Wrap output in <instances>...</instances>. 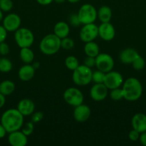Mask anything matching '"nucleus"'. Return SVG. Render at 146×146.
<instances>
[{
	"label": "nucleus",
	"instance_id": "f257e3e1",
	"mask_svg": "<svg viewBox=\"0 0 146 146\" xmlns=\"http://www.w3.org/2000/svg\"><path fill=\"white\" fill-rule=\"evenodd\" d=\"M24 115L17 108H9L2 113L0 123L7 133L21 130L24 124Z\"/></svg>",
	"mask_w": 146,
	"mask_h": 146
},
{
	"label": "nucleus",
	"instance_id": "f03ea898",
	"mask_svg": "<svg viewBox=\"0 0 146 146\" xmlns=\"http://www.w3.org/2000/svg\"><path fill=\"white\" fill-rule=\"evenodd\" d=\"M122 89L124 94V98L130 102L137 101L143 94V86L140 81L134 77L127 78L123 82Z\"/></svg>",
	"mask_w": 146,
	"mask_h": 146
},
{
	"label": "nucleus",
	"instance_id": "7ed1b4c3",
	"mask_svg": "<svg viewBox=\"0 0 146 146\" xmlns=\"http://www.w3.org/2000/svg\"><path fill=\"white\" fill-rule=\"evenodd\" d=\"M61 48V39L54 34H47L42 38L40 49L45 55H54Z\"/></svg>",
	"mask_w": 146,
	"mask_h": 146
},
{
	"label": "nucleus",
	"instance_id": "20e7f679",
	"mask_svg": "<svg viewBox=\"0 0 146 146\" xmlns=\"http://www.w3.org/2000/svg\"><path fill=\"white\" fill-rule=\"evenodd\" d=\"M92 71L85 65H79L76 69L73 71L72 81L79 86H87L92 81Z\"/></svg>",
	"mask_w": 146,
	"mask_h": 146
},
{
	"label": "nucleus",
	"instance_id": "39448f33",
	"mask_svg": "<svg viewBox=\"0 0 146 146\" xmlns=\"http://www.w3.org/2000/svg\"><path fill=\"white\" fill-rule=\"evenodd\" d=\"M14 39L20 48L31 47L34 41V36L32 31L27 28L20 27L14 33Z\"/></svg>",
	"mask_w": 146,
	"mask_h": 146
},
{
	"label": "nucleus",
	"instance_id": "423d86ee",
	"mask_svg": "<svg viewBox=\"0 0 146 146\" xmlns=\"http://www.w3.org/2000/svg\"><path fill=\"white\" fill-rule=\"evenodd\" d=\"M79 19L82 24H87L94 23L97 18V11L93 5L90 4H84L81 6L77 12Z\"/></svg>",
	"mask_w": 146,
	"mask_h": 146
},
{
	"label": "nucleus",
	"instance_id": "0eeeda50",
	"mask_svg": "<svg viewBox=\"0 0 146 146\" xmlns=\"http://www.w3.org/2000/svg\"><path fill=\"white\" fill-rule=\"evenodd\" d=\"M63 98L67 104L71 106L76 107L83 104L84 96L80 89L74 87H70L64 91Z\"/></svg>",
	"mask_w": 146,
	"mask_h": 146
},
{
	"label": "nucleus",
	"instance_id": "6e6552de",
	"mask_svg": "<svg viewBox=\"0 0 146 146\" xmlns=\"http://www.w3.org/2000/svg\"><path fill=\"white\" fill-rule=\"evenodd\" d=\"M115 61L113 57L106 53H100L95 57V66L100 71L107 73L113 71Z\"/></svg>",
	"mask_w": 146,
	"mask_h": 146
},
{
	"label": "nucleus",
	"instance_id": "1a4fd4ad",
	"mask_svg": "<svg viewBox=\"0 0 146 146\" xmlns=\"http://www.w3.org/2000/svg\"><path fill=\"white\" fill-rule=\"evenodd\" d=\"M98 36V27L94 23L84 24L80 31V38L84 43L93 41Z\"/></svg>",
	"mask_w": 146,
	"mask_h": 146
},
{
	"label": "nucleus",
	"instance_id": "9d476101",
	"mask_svg": "<svg viewBox=\"0 0 146 146\" xmlns=\"http://www.w3.org/2000/svg\"><path fill=\"white\" fill-rule=\"evenodd\" d=\"M103 84L110 90L120 88L123 84V77L117 71H109L105 74Z\"/></svg>",
	"mask_w": 146,
	"mask_h": 146
},
{
	"label": "nucleus",
	"instance_id": "9b49d317",
	"mask_svg": "<svg viewBox=\"0 0 146 146\" xmlns=\"http://www.w3.org/2000/svg\"><path fill=\"white\" fill-rule=\"evenodd\" d=\"M2 24L8 32H15L21 27V19L18 14L10 13L3 18Z\"/></svg>",
	"mask_w": 146,
	"mask_h": 146
},
{
	"label": "nucleus",
	"instance_id": "f8f14e48",
	"mask_svg": "<svg viewBox=\"0 0 146 146\" xmlns=\"http://www.w3.org/2000/svg\"><path fill=\"white\" fill-rule=\"evenodd\" d=\"M108 94V88L104 84H94L92 86L90 95L92 99L94 101H102L106 98Z\"/></svg>",
	"mask_w": 146,
	"mask_h": 146
},
{
	"label": "nucleus",
	"instance_id": "ddd939ff",
	"mask_svg": "<svg viewBox=\"0 0 146 146\" xmlns=\"http://www.w3.org/2000/svg\"><path fill=\"white\" fill-rule=\"evenodd\" d=\"M98 36L105 41H112L115 36V29L110 22L101 23L98 27Z\"/></svg>",
	"mask_w": 146,
	"mask_h": 146
},
{
	"label": "nucleus",
	"instance_id": "4468645a",
	"mask_svg": "<svg viewBox=\"0 0 146 146\" xmlns=\"http://www.w3.org/2000/svg\"><path fill=\"white\" fill-rule=\"evenodd\" d=\"M90 115H91V110L88 106L82 104L74 107L73 116L74 120L77 122H85L90 118Z\"/></svg>",
	"mask_w": 146,
	"mask_h": 146
},
{
	"label": "nucleus",
	"instance_id": "2eb2a0df",
	"mask_svg": "<svg viewBox=\"0 0 146 146\" xmlns=\"http://www.w3.org/2000/svg\"><path fill=\"white\" fill-rule=\"evenodd\" d=\"M8 142L11 146H25L28 142V139L22 131L18 130L9 133Z\"/></svg>",
	"mask_w": 146,
	"mask_h": 146
},
{
	"label": "nucleus",
	"instance_id": "dca6fc26",
	"mask_svg": "<svg viewBox=\"0 0 146 146\" xmlns=\"http://www.w3.org/2000/svg\"><path fill=\"white\" fill-rule=\"evenodd\" d=\"M17 108L24 116H28L34 112L35 105L29 98H23L18 103Z\"/></svg>",
	"mask_w": 146,
	"mask_h": 146
},
{
	"label": "nucleus",
	"instance_id": "f3484780",
	"mask_svg": "<svg viewBox=\"0 0 146 146\" xmlns=\"http://www.w3.org/2000/svg\"><path fill=\"white\" fill-rule=\"evenodd\" d=\"M131 123L133 129L140 133L145 132L146 131V115L141 113L135 114L132 118Z\"/></svg>",
	"mask_w": 146,
	"mask_h": 146
},
{
	"label": "nucleus",
	"instance_id": "a211bd4d",
	"mask_svg": "<svg viewBox=\"0 0 146 146\" xmlns=\"http://www.w3.org/2000/svg\"><path fill=\"white\" fill-rule=\"evenodd\" d=\"M35 74V68L30 64H26L19 69L18 77L21 81H29L32 79Z\"/></svg>",
	"mask_w": 146,
	"mask_h": 146
},
{
	"label": "nucleus",
	"instance_id": "6ab92c4d",
	"mask_svg": "<svg viewBox=\"0 0 146 146\" xmlns=\"http://www.w3.org/2000/svg\"><path fill=\"white\" fill-rule=\"evenodd\" d=\"M139 56L135 49L133 48H127L123 49L119 55L120 61L123 64H132L133 61Z\"/></svg>",
	"mask_w": 146,
	"mask_h": 146
},
{
	"label": "nucleus",
	"instance_id": "aec40b11",
	"mask_svg": "<svg viewBox=\"0 0 146 146\" xmlns=\"http://www.w3.org/2000/svg\"><path fill=\"white\" fill-rule=\"evenodd\" d=\"M70 29L68 24L64 21H59L54 25L53 29V34L58 36L60 39L68 36Z\"/></svg>",
	"mask_w": 146,
	"mask_h": 146
},
{
	"label": "nucleus",
	"instance_id": "412c9836",
	"mask_svg": "<svg viewBox=\"0 0 146 146\" xmlns=\"http://www.w3.org/2000/svg\"><path fill=\"white\" fill-rule=\"evenodd\" d=\"M112 17V9L107 6H102L97 10V18L101 21V23L110 22Z\"/></svg>",
	"mask_w": 146,
	"mask_h": 146
},
{
	"label": "nucleus",
	"instance_id": "4be33fe9",
	"mask_svg": "<svg viewBox=\"0 0 146 146\" xmlns=\"http://www.w3.org/2000/svg\"><path fill=\"white\" fill-rule=\"evenodd\" d=\"M15 84L10 80H4L0 83V93L5 96L12 94L15 91Z\"/></svg>",
	"mask_w": 146,
	"mask_h": 146
},
{
	"label": "nucleus",
	"instance_id": "5701e85b",
	"mask_svg": "<svg viewBox=\"0 0 146 146\" xmlns=\"http://www.w3.org/2000/svg\"><path fill=\"white\" fill-rule=\"evenodd\" d=\"M84 54L87 56L94 57L95 58L99 54H100V47L97 43L93 41L85 43V45L84 46Z\"/></svg>",
	"mask_w": 146,
	"mask_h": 146
},
{
	"label": "nucleus",
	"instance_id": "b1692460",
	"mask_svg": "<svg viewBox=\"0 0 146 146\" xmlns=\"http://www.w3.org/2000/svg\"><path fill=\"white\" fill-rule=\"evenodd\" d=\"M19 56L24 64H31L34 58V54L30 47L21 48L19 51Z\"/></svg>",
	"mask_w": 146,
	"mask_h": 146
},
{
	"label": "nucleus",
	"instance_id": "393cba45",
	"mask_svg": "<svg viewBox=\"0 0 146 146\" xmlns=\"http://www.w3.org/2000/svg\"><path fill=\"white\" fill-rule=\"evenodd\" d=\"M64 65L69 70L74 71L79 66V61L74 56H69L64 60Z\"/></svg>",
	"mask_w": 146,
	"mask_h": 146
},
{
	"label": "nucleus",
	"instance_id": "a878e982",
	"mask_svg": "<svg viewBox=\"0 0 146 146\" xmlns=\"http://www.w3.org/2000/svg\"><path fill=\"white\" fill-rule=\"evenodd\" d=\"M12 63L9 58H0V72L8 73L12 69Z\"/></svg>",
	"mask_w": 146,
	"mask_h": 146
},
{
	"label": "nucleus",
	"instance_id": "bb28decb",
	"mask_svg": "<svg viewBox=\"0 0 146 146\" xmlns=\"http://www.w3.org/2000/svg\"><path fill=\"white\" fill-rule=\"evenodd\" d=\"M106 73L102 72L97 69V71H92V81L94 84H102L104 83V76H105Z\"/></svg>",
	"mask_w": 146,
	"mask_h": 146
},
{
	"label": "nucleus",
	"instance_id": "cd10ccee",
	"mask_svg": "<svg viewBox=\"0 0 146 146\" xmlns=\"http://www.w3.org/2000/svg\"><path fill=\"white\" fill-rule=\"evenodd\" d=\"M110 98L113 101H120L121 99L124 98V94H123V91L122 88H117L112 89L110 94Z\"/></svg>",
	"mask_w": 146,
	"mask_h": 146
},
{
	"label": "nucleus",
	"instance_id": "c85d7f7f",
	"mask_svg": "<svg viewBox=\"0 0 146 146\" xmlns=\"http://www.w3.org/2000/svg\"><path fill=\"white\" fill-rule=\"evenodd\" d=\"M132 65H133V68L135 70H137V71H140V70H143V68L145 66V59L142 56H140V55L133 61L132 63Z\"/></svg>",
	"mask_w": 146,
	"mask_h": 146
},
{
	"label": "nucleus",
	"instance_id": "c756f323",
	"mask_svg": "<svg viewBox=\"0 0 146 146\" xmlns=\"http://www.w3.org/2000/svg\"><path fill=\"white\" fill-rule=\"evenodd\" d=\"M74 46V40L67 36L61 39V48L64 50H70Z\"/></svg>",
	"mask_w": 146,
	"mask_h": 146
},
{
	"label": "nucleus",
	"instance_id": "7c9ffc66",
	"mask_svg": "<svg viewBox=\"0 0 146 146\" xmlns=\"http://www.w3.org/2000/svg\"><path fill=\"white\" fill-rule=\"evenodd\" d=\"M34 123L30 121V122H27V123H25L24 124H23L22 127H21V131H22V133L24 134V135H26L27 137H28L30 135L32 134V133L34 132Z\"/></svg>",
	"mask_w": 146,
	"mask_h": 146
},
{
	"label": "nucleus",
	"instance_id": "2f4dec72",
	"mask_svg": "<svg viewBox=\"0 0 146 146\" xmlns=\"http://www.w3.org/2000/svg\"><path fill=\"white\" fill-rule=\"evenodd\" d=\"M13 8V1L11 0H0V9L3 12H8Z\"/></svg>",
	"mask_w": 146,
	"mask_h": 146
},
{
	"label": "nucleus",
	"instance_id": "473e14b6",
	"mask_svg": "<svg viewBox=\"0 0 146 146\" xmlns=\"http://www.w3.org/2000/svg\"><path fill=\"white\" fill-rule=\"evenodd\" d=\"M44 118V113L42 111H37L31 114V121L34 123H37L40 122Z\"/></svg>",
	"mask_w": 146,
	"mask_h": 146
},
{
	"label": "nucleus",
	"instance_id": "72a5a7b5",
	"mask_svg": "<svg viewBox=\"0 0 146 146\" xmlns=\"http://www.w3.org/2000/svg\"><path fill=\"white\" fill-rule=\"evenodd\" d=\"M70 23L73 27H78L80 24H82L80 19H79L77 14H72L71 15H70Z\"/></svg>",
	"mask_w": 146,
	"mask_h": 146
},
{
	"label": "nucleus",
	"instance_id": "f704fd0d",
	"mask_svg": "<svg viewBox=\"0 0 146 146\" xmlns=\"http://www.w3.org/2000/svg\"><path fill=\"white\" fill-rule=\"evenodd\" d=\"M9 46L5 41L0 43V55L4 56L9 53Z\"/></svg>",
	"mask_w": 146,
	"mask_h": 146
},
{
	"label": "nucleus",
	"instance_id": "c9c22d12",
	"mask_svg": "<svg viewBox=\"0 0 146 146\" xmlns=\"http://www.w3.org/2000/svg\"><path fill=\"white\" fill-rule=\"evenodd\" d=\"M84 65L89 68H92V67L95 66V58L91 56H86V58L84 59Z\"/></svg>",
	"mask_w": 146,
	"mask_h": 146
},
{
	"label": "nucleus",
	"instance_id": "e433bc0d",
	"mask_svg": "<svg viewBox=\"0 0 146 146\" xmlns=\"http://www.w3.org/2000/svg\"><path fill=\"white\" fill-rule=\"evenodd\" d=\"M140 135V133H139L138 131H136V130L133 129L132 131H130V132H129L128 138L130 141H139Z\"/></svg>",
	"mask_w": 146,
	"mask_h": 146
},
{
	"label": "nucleus",
	"instance_id": "4c0bfd02",
	"mask_svg": "<svg viewBox=\"0 0 146 146\" xmlns=\"http://www.w3.org/2000/svg\"><path fill=\"white\" fill-rule=\"evenodd\" d=\"M7 32L8 31L3 27V25H0V43L5 41L6 38L7 37Z\"/></svg>",
	"mask_w": 146,
	"mask_h": 146
},
{
	"label": "nucleus",
	"instance_id": "58836bf2",
	"mask_svg": "<svg viewBox=\"0 0 146 146\" xmlns=\"http://www.w3.org/2000/svg\"><path fill=\"white\" fill-rule=\"evenodd\" d=\"M139 141H140V143H141L142 145L146 146V131L140 133Z\"/></svg>",
	"mask_w": 146,
	"mask_h": 146
},
{
	"label": "nucleus",
	"instance_id": "ea45409f",
	"mask_svg": "<svg viewBox=\"0 0 146 146\" xmlns=\"http://www.w3.org/2000/svg\"><path fill=\"white\" fill-rule=\"evenodd\" d=\"M37 2L40 5H42V6H47V5H50V4L54 1V0H36Z\"/></svg>",
	"mask_w": 146,
	"mask_h": 146
},
{
	"label": "nucleus",
	"instance_id": "a19ab883",
	"mask_svg": "<svg viewBox=\"0 0 146 146\" xmlns=\"http://www.w3.org/2000/svg\"><path fill=\"white\" fill-rule=\"evenodd\" d=\"M7 133V131H6L5 128H4V127L3 126V125H1V123H0V139H1V138L5 137Z\"/></svg>",
	"mask_w": 146,
	"mask_h": 146
},
{
	"label": "nucleus",
	"instance_id": "79ce46f5",
	"mask_svg": "<svg viewBox=\"0 0 146 146\" xmlns=\"http://www.w3.org/2000/svg\"><path fill=\"white\" fill-rule=\"evenodd\" d=\"M5 96H4L3 94H1L0 93V109L1 108L4 107V106L5 105V103H6V98H5Z\"/></svg>",
	"mask_w": 146,
	"mask_h": 146
},
{
	"label": "nucleus",
	"instance_id": "37998d69",
	"mask_svg": "<svg viewBox=\"0 0 146 146\" xmlns=\"http://www.w3.org/2000/svg\"><path fill=\"white\" fill-rule=\"evenodd\" d=\"M68 2L70 3H72V4H75V3H77L79 2V1H80V0H67Z\"/></svg>",
	"mask_w": 146,
	"mask_h": 146
},
{
	"label": "nucleus",
	"instance_id": "c03bdc74",
	"mask_svg": "<svg viewBox=\"0 0 146 146\" xmlns=\"http://www.w3.org/2000/svg\"><path fill=\"white\" fill-rule=\"evenodd\" d=\"M66 0H54V2H56L57 4H62Z\"/></svg>",
	"mask_w": 146,
	"mask_h": 146
},
{
	"label": "nucleus",
	"instance_id": "a18cd8bd",
	"mask_svg": "<svg viewBox=\"0 0 146 146\" xmlns=\"http://www.w3.org/2000/svg\"><path fill=\"white\" fill-rule=\"evenodd\" d=\"M3 18H4V16H3V11L0 9V22L2 21Z\"/></svg>",
	"mask_w": 146,
	"mask_h": 146
},
{
	"label": "nucleus",
	"instance_id": "49530a36",
	"mask_svg": "<svg viewBox=\"0 0 146 146\" xmlns=\"http://www.w3.org/2000/svg\"><path fill=\"white\" fill-rule=\"evenodd\" d=\"M0 58H1V55H0Z\"/></svg>",
	"mask_w": 146,
	"mask_h": 146
}]
</instances>
